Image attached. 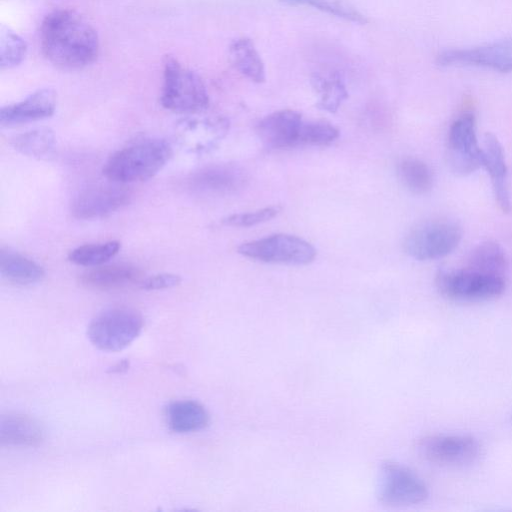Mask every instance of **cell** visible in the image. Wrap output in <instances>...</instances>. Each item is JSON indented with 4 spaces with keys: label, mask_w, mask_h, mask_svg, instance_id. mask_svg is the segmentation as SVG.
<instances>
[{
    "label": "cell",
    "mask_w": 512,
    "mask_h": 512,
    "mask_svg": "<svg viewBox=\"0 0 512 512\" xmlns=\"http://www.w3.org/2000/svg\"><path fill=\"white\" fill-rule=\"evenodd\" d=\"M27 44L15 31L1 26L0 30V67L2 70L18 66L25 59Z\"/></svg>",
    "instance_id": "cell-29"
},
{
    "label": "cell",
    "mask_w": 512,
    "mask_h": 512,
    "mask_svg": "<svg viewBox=\"0 0 512 512\" xmlns=\"http://www.w3.org/2000/svg\"><path fill=\"white\" fill-rule=\"evenodd\" d=\"M129 198V193L119 186L90 187L75 197L71 211L78 219L101 218L125 206Z\"/></svg>",
    "instance_id": "cell-13"
},
{
    "label": "cell",
    "mask_w": 512,
    "mask_h": 512,
    "mask_svg": "<svg viewBox=\"0 0 512 512\" xmlns=\"http://www.w3.org/2000/svg\"><path fill=\"white\" fill-rule=\"evenodd\" d=\"M483 166L489 176L498 207L505 213L511 211L507 184V165L503 148L498 139L487 133L483 140Z\"/></svg>",
    "instance_id": "cell-17"
},
{
    "label": "cell",
    "mask_w": 512,
    "mask_h": 512,
    "mask_svg": "<svg viewBox=\"0 0 512 512\" xmlns=\"http://www.w3.org/2000/svg\"><path fill=\"white\" fill-rule=\"evenodd\" d=\"M143 317L130 307H111L90 322L87 335L99 350L117 352L129 346L143 329Z\"/></svg>",
    "instance_id": "cell-4"
},
{
    "label": "cell",
    "mask_w": 512,
    "mask_h": 512,
    "mask_svg": "<svg viewBox=\"0 0 512 512\" xmlns=\"http://www.w3.org/2000/svg\"><path fill=\"white\" fill-rule=\"evenodd\" d=\"M397 175L402 185L410 192L421 195L429 192L433 186V173L421 159L403 158L397 166Z\"/></svg>",
    "instance_id": "cell-25"
},
{
    "label": "cell",
    "mask_w": 512,
    "mask_h": 512,
    "mask_svg": "<svg viewBox=\"0 0 512 512\" xmlns=\"http://www.w3.org/2000/svg\"><path fill=\"white\" fill-rule=\"evenodd\" d=\"M11 144L23 155L42 158L52 152L55 135L50 128H36L14 136Z\"/></svg>",
    "instance_id": "cell-26"
},
{
    "label": "cell",
    "mask_w": 512,
    "mask_h": 512,
    "mask_svg": "<svg viewBox=\"0 0 512 512\" xmlns=\"http://www.w3.org/2000/svg\"><path fill=\"white\" fill-rule=\"evenodd\" d=\"M161 105L174 113L196 114L209 105V95L201 77L172 55L163 59Z\"/></svg>",
    "instance_id": "cell-3"
},
{
    "label": "cell",
    "mask_w": 512,
    "mask_h": 512,
    "mask_svg": "<svg viewBox=\"0 0 512 512\" xmlns=\"http://www.w3.org/2000/svg\"><path fill=\"white\" fill-rule=\"evenodd\" d=\"M119 241L111 240L103 243L85 244L68 254L70 262L86 267H96L105 264L120 250Z\"/></svg>",
    "instance_id": "cell-27"
},
{
    "label": "cell",
    "mask_w": 512,
    "mask_h": 512,
    "mask_svg": "<svg viewBox=\"0 0 512 512\" xmlns=\"http://www.w3.org/2000/svg\"><path fill=\"white\" fill-rule=\"evenodd\" d=\"M339 137V131L325 121L304 122L299 136V145L326 146Z\"/></svg>",
    "instance_id": "cell-30"
},
{
    "label": "cell",
    "mask_w": 512,
    "mask_h": 512,
    "mask_svg": "<svg viewBox=\"0 0 512 512\" xmlns=\"http://www.w3.org/2000/svg\"><path fill=\"white\" fill-rule=\"evenodd\" d=\"M421 455L428 461L443 466H463L477 459L479 442L468 435H429L418 444Z\"/></svg>",
    "instance_id": "cell-11"
},
{
    "label": "cell",
    "mask_w": 512,
    "mask_h": 512,
    "mask_svg": "<svg viewBox=\"0 0 512 512\" xmlns=\"http://www.w3.org/2000/svg\"><path fill=\"white\" fill-rule=\"evenodd\" d=\"M238 253L265 263L305 265L314 260L316 249L300 237L274 234L241 244Z\"/></svg>",
    "instance_id": "cell-8"
},
{
    "label": "cell",
    "mask_w": 512,
    "mask_h": 512,
    "mask_svg": "<svg viewBox=\"0 0 512 512\" xmlns=\"http://www.w3.org/2000/svg\"><path fill=\"white\" fill-rule=\"evenodd\" d=\"M447 161L451 171L458 176L470 175L483 166V150L478 142L473 112H462L450 125Z\"/></svg>",
    "instance_id": "cell-7"
},
{
    "label": "cell",
    "mask_w": 512,
    "mask_h": 512,
    "mask_svg": "<svg viewBox=\"0 0 512 512\" xmlns=\"http://www.w3.org/2000/svg\"><path fill=\"white\" fill-rule=\"evenodd\" d=\"M140 271L128 264L100 265L86 271L81 282L93 289L113 290L126 287L140 280Z\"/></svg>",
    "instance_id": "cell-19"
},
{
    "label": "cell",
    "mask_w": 512,
    "mask_h": 512,
    "mask_svg": "<svg viewBox=\"0 0 512 512\" xmlns=\"http://www.w3.org/2000/svg\"><path fill=\"white\" fill-rule=\"evenodd\" d=\"M0 272L4 279L17 285L40 282L45 272L34 260L9 249L0 250Z\"/></svg>",
    "instance_id": "cell-21"
},
{
    "label": "cell",
    "mask_w": 512,
    "mask_h": 512,
    "mask_svg": "<svg viewBox=\"0 0 512 512\" xmlns=\"http://www.w3.org/2000/svg\"><path fill=\"white\" fill-rule=\"evenodd\" d=\"M45 432L42 425L34 418L7 413L0 417V442L4 446L33 447L43 442Z\"/></svg>",
    "instance_id": "cell-18"
},
{
    "label": "cell",
    "mask_w": 512,
    "mask_h": 512,
    "mask_svg": "<svg viewBox=\"0 0 512 512\" xmlns=\"http://www.w3.org/2000/svg\"><path fill=\"white\" fill-rule=\"evenodd\" d=\"M462 237L460 227L449 220H432L413 228L405 238L406 253L419 261L435 260L452 253Z\"/></svg>",
    "instance_id": "cell-6"
},
{
    "label": "cell",
    "mask_w": 512,
    "mask_h": 512,
    "mask_svg": "<svg viewBox=\"0 0 512 512\" xmlns=\"http://www.w3.org/2000/svg\"><path fill=\"white\" fill-rule=\"evenodd\" d=\"M244 171L233 164H212L194 171L188 178V188L203 196H226L242 189Z\"/></svg>",
    "instance_id": "cell-12"
},
{
    "label": "cell",
    "mask_w": 512,
    "mask_h": 512,
    "mask_svg": "<svg viewBox=\"0 0 512 512\" xmlns=\"http://www.w3.org/2000/svg\"><path fill=\"white\" fill-rule=\"evenodd\" d=\"M303 124L302 116L292 109L275 111L264 117L257 125V134L270 148L283 149L299 146Z\"/></svg>",
    "instance_id": "cell-14"
},
{
    "label": "cell",
    "mask_w": 512,
    "mask_h": 512,
    "mask_svg": "<svg viewBox=\"0 0 512 512\" xmlns=\"http://www.w3.org/2000/svg\"><path fill=\"white\" fill-rule=\"evenodd\" d=\"M312 86L319 96L317 106L328 112H336L348 98L345 83L336 71L316 72L311 78Z\"/></svg>",
    "instance_id": "cell-23"
},
{
    "label": "cell",
    "mask_w": 512,
    "mask_h": 512,
    "mask_svg": "<svg viewBox=\"0 0 512 512\" xmlns=\"http://www.w3.org/2000/svg\"><path fill=\"white\" fill-rule=\"evenodd\" d=\"M56 105L57 94L53 89H39L17 103L2 107L0 124L11 127L49 118Z\"/></svg>",
    "instance_id": "cell-16"
},
{
    "label": "cell",
    "mask_w": 512,
    "mask_h": 512,
    "mask_svg": "<svg viewBox=\"0 0 512 512\" xmlns=\"http://www.w3.org/2000/svg\"><path fill=\"white\" fill-rule=\"evenodd\" d=\"M172 147L160 138L136 141L110 156L103 175L114 183L145 181L155 176L170 160Z\"/></svg>",
    "instance_id": "cell-2"
},
{
    "label": "cell",
    "mask_w": 512,
    "mask_h": 512,
    "mask_svg": "<svg viewBox=\"0 0 512 512\" xmlns=\"http://www.w3.org/2000/svg\"><path fill=\"white\" fill-rule=\"evenodd\" d=\"M41 50L45 58L62 70H80L99 55L97 31L79 13L71 9L50 12L40 29Z\"/></svg>",
    "instance_id": "cell-1"
},
{
    "label": "cell",
    "mask_w": 512,
    "mask_h": 512,
    "mask_svg": "<svg viewBox=\"0 0 512 512\" xmlns=\"http://www.w3.org/2000/svg\"><path fill=\"white\" fill-rule=\"evenodd\" d=\"M438 291L446 298L461 302L486 301L503 294V276L481 273L467 267L443 269L436 275Z\"/></svg>",
    "instance_id": "cell-5"
},
{
    "label": "cell",
    "mask_w": 512,
    "mask_h": 512,
    "mask_svg": "<svg viewBox=\"0 0 512 512\" xmlns=\"http://www.w3.org/2000/svg\"><path fill=\"white\" fill-rule=\"evenodd\" d=\"M280 211L279 207H265L253 212L239 213L227 216L222 223L233 227H250L274 218Z\"/></svg>",
    "instance_id": "cell-31"
},
{
    "label": "cell",
    "mask_w": 512,
    "mask_h": 512,
    "mask_svg": "<svg viewBox=\"0 0 512 512\" xmlns=\"http://www.w3.org/2000/svg\"><path fill=\"white\" fill-rule=\"evenodd\" d=\"M289 6H311L330 15L358 24H367V17L347 0H278Z\"/></svg>",
    "instance_id": "cell-28"
},
{
    "label": "cell",
    "mask_w": 512,
    "mask_h": 512,
    "mask_svg": "<svg viewBox=\"0 0 512 512\" xmlns=\"http://www.w3.org/2000/svg\"><path fill=\"white\" fill-rule=\"evenodd\" d=\"M230 62L244 77L254 83H263L266 79L264 62L254 42L247 37L233 40L228 48Z\"/></svg>",
    "instance_id": "cell-22"
},
{
    "label": "cell",
    "mask_w": 512,
    "mask_h": 512,
    "mask_svg": "<svg viewBox=\"0 0 512 512\" xmlns=\"http://www.w3.org/2000/svg\"><path fill=\"white\" fill-rule=\"evenodd\" d=\"M436 62L443 67L473 66L501 73L512 71V37L477 47L440 52Z\"/></svg>",
    "instance_id": "cell-10"
},
{
    "label": "cell",
    "mask_w": 512,
    "mask_h": 512,
    "mask_svg": "<svg viewBox=\"0 0 512 512\" xmlns=\"http://www.w3.org/2000/svg\"><path fill=\"white\" fill-rule=\"evenodd\" d=\"M465 267L481 273L504 277L508 268V257L500 244L488 241L479 244L470 253Z\"/></svg>",
    "instance_id": "cell-24"
},
{
    "label": "cell",
    "mask_w": 512,
    "mask_h": 512,
    "mask_svg": "<svg viewBox=\"0 0 512 512\" xmlns=\"http://www.w3.org/2000/svg\"><path fill=\"white\" fill-rule=\"evenodd\" d=\"M181 277L172 273H161L141 281L140 287L144 290H162L178 286Z\"/></svg>",
    "instance_id": "cell-32"
},
{
    "label": "cell",
    "mask_w": 512,
    "mask_h": 512,
    "mask_svg": "<svg viewBox=\"0 0 512 512\" xmlns=\"http://www.w3.org/2000/svg\"><path fill=\"white\" fill-rule=\"evenodd\" d=\"M228 130L223 117L186 118L177 125V138L189 152L202 153L211 149Z\"/></svg>",
    "instance_id": "cell-15"
},
{
    "label": "cell",
    "mask_w": 512,
    "mask_h": 512,
    "mask_svg": "<svg viewBox=\"0 0 512 512\" xmlns=\"http://www.w3.org/2000/svg\"><path fill=\"white\" fill-rule=\"evenodd\" d=\"M377 495L388 506H408L424 502L429 491L423 480L409 468L387 461L379 473Z\"/></svg>",
    "instance_id": "cell-9"
},
{
    "label": "cell",
    "mask_w": 512,
    "mask_h": 512,
    "mask_svg": "<svg viewBox=\"0 0 512 512\" xmlns=\"http://www.w3.org/2000/svg\"><path fill=\"white\" fill-rule=\"evenodd\" d=\"M165 416L169 429L179 434L202 430L209 423L207 410L194 400L170 403L166 408Z\"/></svg>",
    "instance_id": "cell-20"
}]
</instances>
